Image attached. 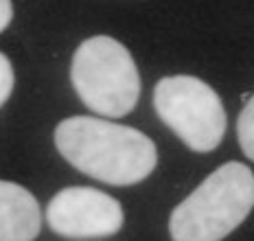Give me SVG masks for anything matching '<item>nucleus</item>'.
<instances>
[{"label": "nucleus", "instance_id": "1", "mask_svg": "<svg viewBox=\"0 0 254 241\" xmlns=\"http://www.w3.org/2000/svg\"><path fill=\"white\" fill-rule=\"evenodd\" d=\"M55 147L81 174L112 186L142 182L158 162V149L147 134L94 117L62 120Z\"/></svg>", "mask_w": 254, "mask_h": 241}, {"label": "nucleus", "instance_id": "2", "mask_svg": "<svg viewBox=\"0 0 254 241\" xmlns=\"http://www.w3.org/2000/svg\"><path fill=\"white\" fill-rule=\"evenodd\" d=\"M254 208V174L243 162H226L173 208V241H221Z\"/></svg>", "mask_w": 254, "mask_h": 241}, {"label": "nucleus", "instance_id": "3", "mask_svg": "<svg viewBox=\"0 0 254 241\" xmlns=\"http://www.w3.org/2000/svg\"><path fill=\"white\" fill-rule=\"evenodd\" d=\"M70 81L86 108L108 119L127 117L140 97L134 57L110 35H94L79 44L72 55Z\"/></svg>", "mask_w": 254, "mask_h": 241}, {"label": "nucleus", "instance_id": "4", "mask_svg": "<svg viewBox=\"0 0 254 241\" xmlns=\"http://www.w3.org/2000/svg\"><path fill=\"white\" fill-rule=\"evenodd\" d=\"M153 108L160 120L187 145L206 154L226 134V110L208 83L193 75H173L156 83Z\"/></svg>", "mask_w": 254, "mask_h": 241}, {"label": "nucleus", "instance_id": "5", "mask_svg": "<svg viewBox=\"0 0 254 241\" xmlns=\"http://www.w3.org/2000/svg\"><path fill=\"white\" fill-rule=\"evenodd\" d=\"M123 206L92 186H68L53 195L46 222L53 233L72 239L110 237L123 228Z\"/></svg>", "mask_w": 254, "mask_h": 241}, {"label": "nucleus", "instance_id": "6", "mask_svg": "<svg viewBox=\"0 0 254 241\" xmlns=\"http://www.w3.org/2000/svg\"><path fill=\"white\" fill-rule=\"evenodd\" d=\"M40 228L42 213L33 193L0 180V241H33Z\"/></svg>", "mask_w": 254, "mask_h": 241}, {"label": "nucleus", "instance_id": "7", "mask_svg": "<svg viewBox=\"0 0 254 241\" xmlns=\"http://www.w3.org/2000/svg\"><path fill=\"white\" fill-rule=\"evenodd\" d=\"M237 138H239L243 154L254 160V97L246 103V108L237 119Z\"/></svg>", "mask_w": 254, "mask_h": 241}, {"label": "nucleus", "instance_id": "8", "mask_svg": "<svg viewBox=\"0 0 254 241\" xmlns=\"http://www.w3.org/2000/svg\"><path fill=\"white\" fill-rule=\"evenodd\" d=\"M13 68H11V61H9L7 55L0 53V108L7 103V99L11 97V90H13Z\"/></svg>", "mask_w": 254, "mask_h": 241}, {"label": "nucleus", "instance_id": "9", "mask_svg": "<svg viewBox=\"0 0 254 241\" xmlns=\"http://www.w3.org/2000/svg\"><path fill=\"white\" fill-rule=\"evenodd\" d=\"M11 18H13V4H11V0H0V33H2V31L9 27Z\"/></svg>", "mask_w": 254, "mask_h": 241}]
</instances>
